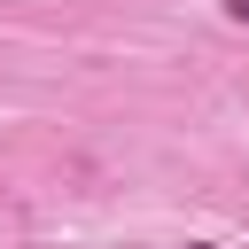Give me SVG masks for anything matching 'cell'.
<instances>
[{
  "instance_id": "cell-1",
  "label": "cell",
  "mask_w": 249,
  "mask_h": 249,
  "mask_svg": "<svg viewBox=\"0 0 249 249\" xmlns=\"http://www.w3.org/2000/svg\"><path fill=\"white\" fill-rule=\"evenodd\" d=\"M218 8H226V23H241V31H249V0H218Z\"/></svg>"
},
{
  "instance_id": "cell-2",
  "label": "cell",
  "mask_w": 249,
  "mask_h": 249,
  "mask_svg": "<svg viewBox=\"0 0 249 249\" xmlns=\"http://www.w3.org/2000/svg\"><path fill=\"white\" fill-rule=\"evenodd\" d=\"M187 249H218V241H187Z\"/></svg>"
}]
</instances>
